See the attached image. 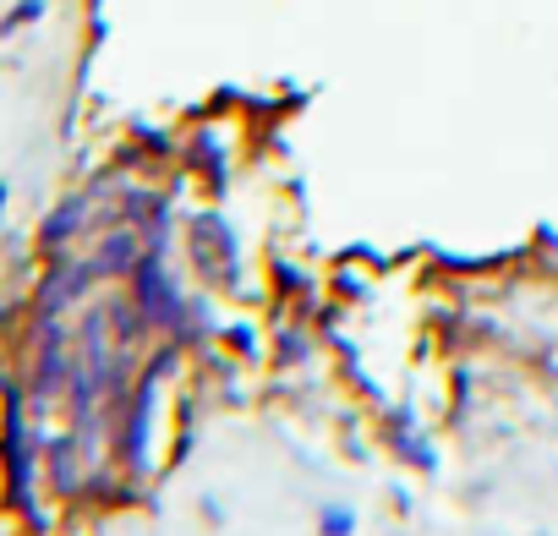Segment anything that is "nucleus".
<instances>
[{"label": "nucleus", "mask_w": 558, "mask_h": 536, "mask_svg": "<svg viewBox=\"0 0 558 536\" xmlns=\"http://www.w3.org/2000/svg\"><path fill=\"white\" fill-rule=\"evenodd\" d=\"M137 296H143V307H148V313H175V296L165 291V280H159V268H154V263L137 275Z\"/></svg>", "instance_id": "obj_1"}, {"label": "nucleus", "mask_w": 558, "mask_h": 536, "mask_svg": "<svg viewBox=\"0 0 558 536\" xmlns=\"http://www.w3.org/2000/svg\"><path fill=\"white\" fill-rule=\"evenodd\" d=\"M324 531H329V536H345V531H351V509H329V514H324Z\"/></svg>", "instance_id": "obj_2"}]
</instances>
